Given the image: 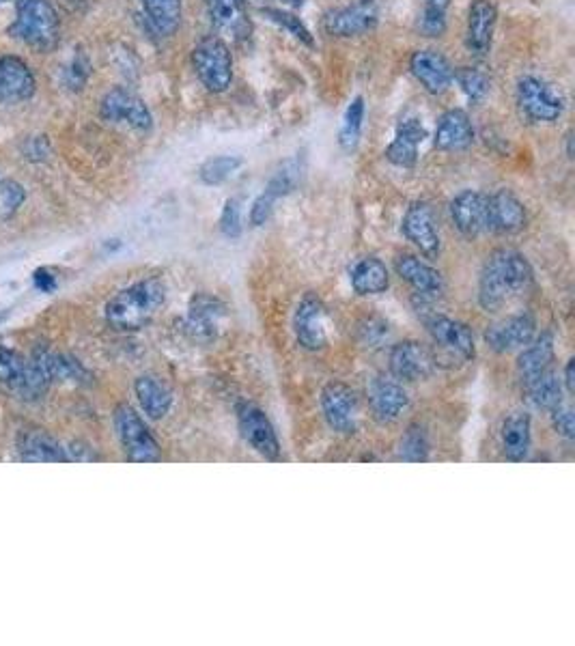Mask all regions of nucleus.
I'll use <instances>...</instances> for the list:
<instances>
[{
	"mask_svg": "<svg viewBox=\"0 0 575 646\" xmlns=\"http://www.w3.org/2000/svg\"><path fill=\"white\" fill-rule=\"evenodd\" d=\"M532 283V268L522 252L500 248L487 259L479 280V302L487 313H496L520 296Z\"/></svg>",
	"mask_w": 575,
	"mask_h": 646,
	"instance_id": "1",
	"label": "nucleus"
},
{
	"mask_svg": "<svg viewBox=\"0 0 575 646\" xmlns=\"http://www.w3.org/2000/svg\"><path fill=\"white\" fill-rule=\"evenodd\" d=\"M166 302V287L158 278H147L119 291L106 304V321L117 330H140L156 317Z\"/></svg>",
	"mask_w": 575,
	"mask_h": 646,
	"instance_id": "2",
	"label": "nucleus"
},
{
	"mask_svg": "<svg viewBox=\"0 0 575 646\" xmlns=\"http://www.w3.org/2000/svg\"><path fill=\"white\" fill-rule=\"evenodd\" d=\"M7 33L35 52H52L61 41V20L50 0H16V20Z\"/></svg>",
	"mask_w": 575,
	"mask_h": 646,
	"instance_id": "3",
	"label": "nucleus"
},
{
	"mask_svg": "<svg viewBox=\"0 0 575 646\" xmlns=\"http://www.w3.org/2000/svg\"><path fill=\"white\" fill-rule=\"evenodd\" d=\"M192 67L209 93H224L233 82V54L220 37H205L192 50Z\"/></svg>",
	"mask_w": 575,
	"mask_h": 646,
	"instance_id": "4",
	"label": "nucleus"
},
{
	"mask_svg": "<svg viewBox=\"0 0 575 646\" xmlns=\"http://www.w3.org/2000/svg\"><path fill=\"white\" fill-rule=\"evenodd\" d=\"M0 386L24 401H35L46 395L50 379L33 358L26 360L16 351L0 349Z\"/></svg>",
	"mask_w": 575,
	"mask_h": 646,
	"instance_id": "5",
	"label": "nucleus"
},
{
	"mask_svg": "<svg viewBox=\"0 0 575 646\" xmlns=\"http://www.w3.org/2000/svg\"><path fill=\"white\" fill-rule=\"evenodd\" d=\"M517 108L530 123H554L565 110V100L550 82L526 76L517 82Z\"/></svg>",
	"mask_w": 575,
	"mask_h": 646,
	"instance_id": "6",
	"label": "nucleus"
},
{
	"mask_svg": "<svg viewBox=\"0 0 575 646\" xmlns=\"http://www.w3.org/2000/svg\"><path fill=\"white\" fill-rule=\"evenodd\" d=\"M115 429L125 455L134 463H156L162 459V448L153 438L149 427L143 423L134 407L119 405L115 410Z\"/></svg>",
	"mask_w": 575,
	"mask_h": 646,
	"instance_id": "7",
	"label": "nucleus"
},
{
	"mask_svg": "<svg viewBox=\"0 0 575 646\" xmlns=\"http://www.w3.org/2000/svg\"><path fill=\"white\" fill-rule=\"evenodd\" d=\"M100 115L108 123H123L136 132H149L153 128V117L147 104L123 87L112 89L104 95Z\"/></svg>",
	"mask_w": 575,
	"mask_h": 646,
	"instance_id": "8",
	"label": "nucleus"
},
{
	"mask_svg": "<svg viewBox=\"0 0 575 646\" xmlns=\"http://www.w3.org/2000/svg\"><path fill=\"white\" fill-rule=\"evenodd\" d=\"M380 22V5L377 0H356V3L334 9L324 18L326 33L332 37H358L373 31Z\"/></svg>",
	"mask_w": 575,
	"mask_h": 646,
	"instance_id": "9",
	"label": "nucleus"
},
{
	"mask_svg": "<svg viewBox=\"0 0 575 646\" xmlns=\"http://www.w3.org/2000/svg\"><path fill=\"white\" fill-rule=\"evenodd\" d=\"M321 410L328 425L339 433H354L360 420V401L356 390L343 382H332L321 392Z\"/></svg>",
	"mask_w": 575,
	"mask_h": 646,
	"instance_id": "10",
	"label": "nucleus"
},
{
	"mask_svg": "<svg viewBox=\"0 0 575 646\" xmlns=\"http://www.w3.org/2000/svg\"><path fill=\"white\" fill-rule=\"evenodd\" d=\"M390 373L405 382H420L436 371L431 349L418 341H403L390 349Z\"/></svg>",
	"mask_w": 575,
	"mask_h": 646,
	"instance_id": "11",
	"label": "nucleus"
},
{
	"mask_svg": "<svg viewBox=\"0 0 575 646\" xmlns=\"http://www.w3.org/2000/svg\"><path fill=\"white\" fill-rule=\"evenodd\" d=\"M37 91L33 69L20 56H0V104L28 102Z\"/></svg>",
	"mask_w": 575,
	"mask_h": 646,
	"instance_id": "12",
	"label": "nucleus"
},
{
	"mask_svg": "<svg viewBox=\"0 0 575 646\" xmlns=\"http://www.w3.org/2000/svg\"><path fill=\"white\" fill-rule=\"evenodd\" d=\"M237 425H240L242 438L255 448L257 453L270 459H276L280 455V442L276 438V431L270 423V418L265 416V412L259 410V407L250 403L240 405V410H237Z\"/></svg>",
	"mask_w": 575,
	"mask_h": 646,
	"instance_id": "13",
	"label": "nucleus"
},
{
	"mask_svg": "<svg viewBox=\"0 0 575 646\" xmlns=\"http://www.w3.org/2000/svg\"><path fill=\"white\" fill-rule=\"evenodd\" d=\"M401 229H403V235L408 237V240L420 252H423L425 257L436 259L440 255L442 242H440V235L436 231L433 209L427 203H423V201L412 203L408 207V212H405V216H403Z\"/></svg>",
	"mask_w": 575,
	"mask_h": 646,
	"instance_id": "14",
	"label": "nucleus"
},
{
	"mask_svg": "<svg viewBox=\"0 0 575 646\" xmlns=\"http://www.w3.org/2000/svg\"><path fill=\"white\" fill-rule=\"evenodd\" d=\"M410 69L431 95H442L453 84L455 69L438 50H416L410 59Z\"/></svg>",
	"mask_w": 575,
	"mask_h": 646,
	"instance_id": "15",
	"label": "nucleus"
},
{
	"mask_svg": "<svg viewBox=\"0 0 575 646\" xmlns=\"http://www.w3.org/2000/svg\"><path fill=\"white\" fill-rule=\"evenodd\" d=\"M293 330H296V339L304 349L317 351L328 345L326 306L319 298L306 296L300 302L296 317H293Z\"/></svg>",
	"mask_w": 575,
	"mask_h": 646,
	"instance_id": "16",
	"label": "nucleus"
},
{
	"mask_svg": "<svg viewBox=\"0 0 575 646\" xmlns=\"http://www.w3.org/2000/svg\"><path fill=\"white\" fill-rule=\"evenodd\" d=\"M487 227L492 233L513 235L526 227V209L509 190L487 196Z\"/></svg>",
	"mask_w": 575,
	"mask_h": 646,
	"instance_id": "17",
	"label": "nucleus"
},
{
	"mask_svg": "<svg viewBox=\"0 0 575 646\" xmlns=\"http://www.w3.org/2000/svg\"><path fill=\"white\" fill-rule=\"evenodd\" d=\"M498 22V9L492 0H474L468 11L466 46L474 56H487Z\"/></svg>",
	"mask_w": 575,
	"mask_h": 646,
	"instance_id": "18",
	"label": "nucleus"
},
{
	"mask_svg": "<svg viewBox=\"0 0 575 646\" xmlns=\"http://www.w3.org/2000/svg\"><path fill=\"white\" fill-rule=\"evenodd\" d=\"M535 332V319L530 315H515L494 323V326L485 332V341L494 351H498V354H507V351L526 347L535 339Z\"/></svg>",
	"mask_w": 575,
	"mask_h": 646,
	"instance_id": "19",
	"label": "nucleus"
},
{
	"mask_svg": "<svg viewBox=\"0 0 575 646\" xmlns=\"http://www.w3.org/2000/svg\"><path fill=\"white\" fill-rule=\"evenodd\" d=\"M427 328L442 349L451 351V354L472 360L476 356V345H474V334L472 330L457 319L451 317H442V315H433L427 321Z\"/></svg>",
	"mask_w": 575,
	"mask_h": 646,
	"instance_id": "20",
	"label": "nucleus"
},
{
	"mask_svg": "<svg viewBox=\"0 0 575 646\" xmlns=\"http://www.w3.org/2000/svg\"><path fill=\"white\" fill-rule=\"evenodd\" d=\"M227 306L220 300L199 293L194 296L188 308V328L196 339H216L227 323Z\"/></svg>",
	"mask_w": 575,
	"mask_h": 646,
	"instance_id": "21",
	"label": "nucleus"
},
{
	"mask_svg": "<svg viewBox=\"0 0 575 646\" xmlns=\"http://www.w3.org/2000/svg\"><path fill=\"white\" fill-rule=\"evenodd\" d=\"M451 216L461 235L479 237L487 227V194L466 190L457 194L451 203Z\"/></svg>",
	"mask_w": 575,
	"mask_h": 646,
	"instance_id": "22",
	"label": "nucleus"
},
{
	"mask_svg": "<svg viewBox=\"0 0 575 646\" xmlns=\"http://www.w3.org/2000/svg\"><path fill=\"white\" fill-rule=\"evenodd\" d=\"M474 143V125L468 112L453 108L446 110L438 121L433 145L440 151H464Z\"/></svg>",
	"mask_w": 575,
	"mask_h": 646,
	"instance_id": "23",
	"label": "nucleus"
},
{
	"mask_svg": "<svg viewBox=\"0 0 575 646\" xmlns=\"http://www.w3.org/2000/svg\"><path fill=\"white\" fill-rule=\"evenodd\" d=\"M408 392L395 379H375L369 386V405L375 420L380 423H392L408 407Z\"/></svg>",
	"mask_w": 575,
	"mask_h": 646,
	"instance_id": "24",
	"label": "nucleus"
},
{
	"mask_svg": "<svg viewBox=\"0 0 575 646\" xmlns=\"http://www.w3.org/2000/svg\"><path fill=\"white\" fill-rule=\"evenodd\" d=\"M18 455L28 463H67L65 446L44 429L22 431L18 438Z\"/></svg>",
	"mask_w": 575,
	"mask_h": 646,
	"instance_id": "25",
	"label": "nucleus"
},
{
	"mask_svg": "<svg viewBox=\"0 0 575 646\" xmlns=\"http://www.w3.org/2000/svg\"><path fill=\"white\" fill-rule=\"evenodd\" d=\"M209 18L220 28L235 39H244L250 35V20L244 0H203Z\"/></svg>",
	"mask_w": 575,
	"mask_h": 646,
	"instance_id": "26",
	"label": "nucleus"
},
{
	"mask_svg": "<svg viewBox=\"0 0 575 646\" xmlns=\"http://www.w3.org/2000/svg\"><path fill=\"white\" fill-rule=\"evenodd\" d=\"M33 360L39 364V369L46 373V377L52 382H74V384H89V371L82 367L74 356L67 354H56L50 349H41L33 356Z\"/></svg>",
	"mask_w": 575,
	"mask_h": 646,
	"instance_id": "27",
	"label": "nucleus"
},
{
	"mask_svg": "<svg viewBox=\"0 0 575 646\" xmlns=\"http://www.w3.org/2000/svg\"><path fill=\"white\" fill-rule=\"evenodd\" d=\"M397 274L418 291V296H440L444 289L442 274L436 268H431L429 263L412 255H403L397 259Z\"/></svg>",
	"mask_w": 575,
	"mask_h": 646,
	"instance_id": "28",
	"label": "nucleus"
},
{
	"mask_svg": "<svg viewBox=\"0 0 575 646\" xmlns=\"http://www.w3.org/2000/svg\"><path fill=\"white\" fill-rule=\"evenodd\" d=\"M427 138V130L418 121H405L399 125L397 136L386 149V158L395 166L412 168L418 160V145Z\"/></svg>",
	"mask_w": 575,
	"mask_h": 646,
	"instance_id": "29",
	"label": "nucleus"
},
{
	"mask_svg": "<svg viewBox=\"0 0 575 646\" xmlns=\"http://www.w3.org/2000/svg\"><path fill=\"white\" fill-rule=\"evenodd\" d=\"M552 360H554V336L550 332H545L537 341L532 339L520 354V358H517V373H520L522 382L528 384L541 373L548 371Z\"/></svg>",
	"mask_w": 575,
	"mask_h": 646,
	"instance_id": "30",
	"label": "nucleus"
},
{
	"mask_svg": "<svg viewBox=\"0 0 575 646\" xmlns=\"http://www.w3.org/2000/svg\"><path fill=\"white\" fill-rule=\"evenodd\" d=\"M134 392H136L140 407H143V412L153 420L164 418L168 414V410H171V405H173L171 390H168L156 377H151V375L138 377L136 384H134Z\"/></svg>",
	"mask_w": 575,
	"mask_h": 646,
	"instance_id": "31",
	"label": "nucleus"
},
{
	"mask_svg": "<svg viewBox=\"0 0 575 646\" xmlns=\"http://www.w3.org/2000/svg\"><path fill=\"white\" fill-rule=\"evenodd\" d=\"M352 287L360 296H377L388 289L386 265L375 257L360 259L352 270Z\"/></svg>",
	"mask_w": 575,
	"mask_h": 646,
	"instance_id": "32",
	"label": "nucleus"
},
{
	"mask_svg": "<svg viewBox=\"0 0 575 646\" xmlns=\"http://www.w3.org/2000/svg\"><path fill=\"white\" fill-rule=\"evenodd\" d=\"M532 433L530 418L526 414H513L502 425V451L511 461L526 459L530 451Z\"/></svg>",
	"mask_w": 575,
	"mask_h": 646,
	"instance_id": "33",
	"label": "nucleus"
},
{
	"mask_svg": "<svg viewBox=\"0 0 575 646\" xmlns=\"http://www.w3.org/2000/svg\"><path fill=\"white\" fill-rule=\"evenodd\" d=\"M143 9L153 31L162 37H171L177 33L184 16V0H143Z\"/></svg>",
	"mask_w": 575,
	"mask_h": 646,
	"instance_id": "34",
	"label": "nucleus"
},
{
	"mask_svg": "<svg viewBox=\"0 0 575 646\" xmlns=\"http://www.w3.org/2000/svg\"><path fill=\"white\" fill-rule=\"evenodd\" d=\"M528 388V401L537 407V410H554L556 405L563 403V384H560L558 375L548 369L539 377L526 384Z\"/></svg>",
	"mask_w": 575,
	"mask_h": 646,
	"instance_id": "35",
	"label": "nucleus"
},
{
	"mask_svg": "<svg viewBox=\"0 0 575 646\" xmlns=\"http://www.w3.org/2000/svg\"><path fill=\"white\" fill-rule=\"evenodd\" d=\"M362 121H364V100L358 95V97H354L352 104L347 106L345 117H343V125H341V132H339V143H341L343 151L352 153L358 147L360 134H362Z\"/></svg>",
	"mask_w": 575,
	"mask_h": 646,
	"instance_id": "36",
	"label": "nucleus"
},
{
	"mask_svg": "<svg viewBox=\"0 0 575 646\" xmlns=\"http://www.w3.org/2000/svg\"><path fill=\"white\" fill-rule=\"evenodd\" d=\"M240 166H242V158L218 156V158L207 160L199 168V179L207 186H218V184H222V181H227Z\"/></svg>",
	"mask_w": 575,
	"mask_h": 646,
	"instance_id": "37",
	"label": "nucleus"
},
{
	"mask_svg": "<svg viewBox=\"0 0 575 646\" xmlns=\"http://www.w3.org/2000/svg\"><path fill=\"white\" fill-rule=\"evenodd\" d=\"M453 80L459 82L461 91H464L472 102H483L489 93V78L481 69L474 67H459L455 69Z\"/></svg>",
	"mask_w": 575,
	"mask_h": 646,
	"instance_id": "38",
	"label": "nucleus"
},
{
	"mask_svg": "<svg viewBox=\"0 0 575 646\" xmlns=\"http://www.w3.org/2000/svg\"><path fill=\"white\" fill-rule=\"evenodd\" d=\"M429 453L427 433L420 427H410L401 440V459L405 461H425Z\"/></svg>",
	"mask_w": 575,
	"mask_h": 646,
	"instance_id": "39",
	"label": "nucleus"
},
{
	"mask_svg": "<svg viewBox=\"0 0 575 646\" xmlns=\"http://www.w3.org/2000/svg\"><path fill=\"white\" fill-rule=\"evenodd\" d=\"M263 13H265V16H268L272 22H276V24H280V26H285L287 31H289L293 37H298L300 41H304V44L313 46L311 31H308V28L304 26V22H302L300 18L293 16V13L283 11V9H265Z\"/></svg>",
	"mask_w": 575,
	"mask_h": 646,
	"instance_id": "40",
	"label": "nucleus"
},
{
	"mask_svg": "<svg viewBox=\"0 0 575 646\" xmlns=\"http://www.w3.org/2000/svg\"><path fill=\"white\" fill-rule=\"evenodd\" d=\"M220 231L229 240H237L242 235V201L229 199L224 203L222 216H220Z\"/></svg>",
	"mask_w": 575,
	"mask_h": 646,
	"instance_id": "41",
	"label": "nucleus"
},
{
	"mask_svg": "<svg viewBox=\"0 0 575 646\" xmlns=\"http://www.w3.org/2000/svg\"><path fill=\"white\" fill-rule=\"evenodd\" d=\"M89 59L84 54H76L72 63L67 65V69L63 72V84L69 91H80L84 87V82L89 80Z\"/></svg>",
	"mask_w": 575,
	"mask_h": 646,
	"instance_id": "42",
	"label": "nucleus"
},
{
	"mask_svg": "<svg viewBox=\"0 0 575 646\" xmlns=\"http://www.w3.org/2000/svg\"><path fill=\"white\" fill-rule=\"evenodd\" d=\"M26 201V190L22 184L13 179H5L0 181V203H3L5 209V216L16 214L18 209L24 205Z\"/></svg>",
	"mask_w": 575,
	"mask_h": 646,
	"instance_id": "43",
	"label": "nucleus"
},
{
	"mask_svg": "<svg viewBox=\"0 0 575 646\" xmlns=\"http://www.w3.org/2000/svg\"><path fill=\"white\" fill-rule=\"evenodd\" d=\"M276 203H278L276 196L272 192H268V190H263L257 196V201L252 203V209H250V224H252V227H263V224L272 218Z\"/></svg>",
	"mask_w": 575,
	"mask_h": 646,
	"instance_id": "44",
	"label": "nucleus"
},
{
	"mask_svg": "<svg viewBox=\"0 0 575 646\" xmlns=\"http://www.w3.org/2000/svg\"><path fill=\"white\" fill-rule=\"evenodd\" d=\"M552 425L556 429L558 435H563L565 440H573L575 438V420H573V410L569 405L560 403L552 410Z\"/></svg>",
	"mask_w": 575,
	"mask_h": 646,
	"instance_id": "45",
	"label": "nucleus"
},
{
	"mask_svg": "<svg viewBox=\"0 0 575 646\" xmlns=\"http://www.w3.org/2000/svg\"><path fill=\"white\" fill-rule=\"evenodd\" d=\"M420 33L427 37H440L446 31V13L436 9H425L423 18L418 22Z\"/></svg>",
	"mask_w": 575,
	"mask_h": 646,
	"instance_id": "46",
	"label": "nucleus"
},
{
	"mask_svg": "<svg viewBox=\"0 0 575 646\" xmlns=\"http://www.w3.org/2000/svg\"><path fill=\"white\" fill-rule=\"evenodd\" d=\"M360 332H362V343H367L369 347H377L380 343H384V339H388V323L380 319H369L360 328Z\"/></svg>",
	"mask_w": 575,
	"mask_h": 646,
	"instance_id": "47",
	"label": "nucleus"
},
{
	"mask_svg": "<svg viewBox=\"0 0 575 646\" xmlns=\"http://www.w3.org/2000/svg\"><path fill=\"white\" fill-rule=\"evenodd\" d=\"M24 156L31 162H44L50 156V145L44 136H33L24 143Z\"/></svg>",
	"mask_w": 575,
	"mask_h": 646,
	"instance_id": "48",
	"label": "nucleus"
},
{
	"mask_svg": "<svg viewBox=\"0 0 575 646\" xmlns=\"http://www.w3.org/2000/svg\"><path fill=\"white\" fill-rule=\"evenodd\" d=\"M65 453H67V461H97V457L93 453V448L84 442H72L65 446Z\"/></svg>",
	"mask_w": 575,
	"mask_h": 646,
	"instance_id": "49",
	"label": "nucleus"
},
{
	"mask_svg": "<svg viewBox=\"0 0 575 646\" xmlns=\"http://www.w3.org/2000/svg\"><path fill=\"white\" fill-rule=\"evenodd\" d=\"M33 283H35V287H37L39 291L50 293V291H54V287H56V278H54V274H52L50 270L39 268V270L33 274Z\"/></svg>",
	"mask_w": 575,
	"mask_h": 646,
	"instance_id": "50",
	"label": "nucleus"
},
{
	"mask_svg": "<svg viewBox=\"0 0 575 646\" xmlns=\"http://www.w3.org/2000/svg\"><path fill=\"white\" fill-rule=\"evenodd\" d=\"M565 386L569 392L575 390V360L571 358L565 367Z\"/></svg>",
	"mask_w": 575,
	"mask_h": 646,
	"instance_id": "51",
	"label": "nucleus"
},
{
	"mask_svg": "<svg viewBox=\"0 0 575 646\" xmlns=\"http://www.w3.org/2000/svg\"><path fill=\"white\" fill-rule=\"evenodd\" d=\"M451 7V0H425V9H436V11H444Z\"/></svg>",
	"mask_w": 575,
	"mask_h": 646,
	"instance_id": "52",
	"label": "nucleus"
},
{
	"mask_svg": "<svg viewBox=\"0 0 575 646\" xmlns=\"http://www.w3.org/2000/svg\"><path fill=\"white\" fill-rule=\"evenodd\" d=\"M285 3H289L291 7H300L304 3V0H285Z\"/></svg>",
	"mask_w": 575,
	"mask_h": 646,
	"instance_id": "53",
	"label": "nucleus"
},
{
	"mask_svg": "<svg viewBox=\"0 0 575 646\" xmlns=\"http://www.w3.org/2000/svg\"><path fill=\"white\" fill-rule=\"evenodd\" d=\"M0 3H7V0H0Z\"/></svg>",
	"mask_w": 575,
	"mask_h": 646,
	"instance_id": "54",
	"label": "nucleus"
}]
</instances>
